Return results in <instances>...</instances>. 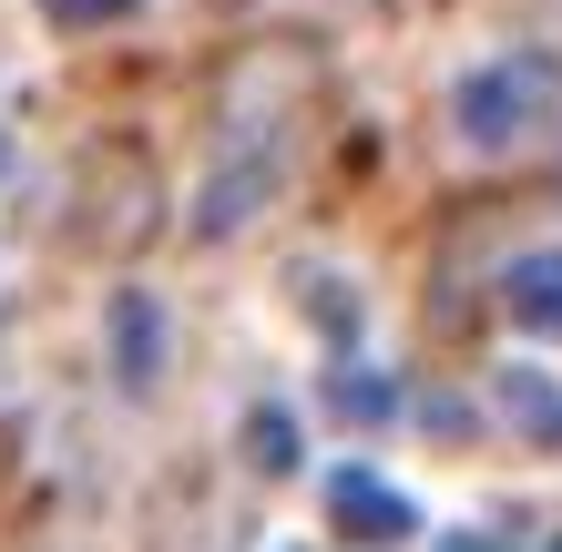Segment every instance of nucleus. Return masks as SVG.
Masks as SVG:
<instances>
[{
  "label": "nucleus",
  "mask_w": 562,
  "mask_h": 552,
  "mask_svg": "<svg viewBox=\"0 0 562 552\" xmlns=\"http://www.w3.org/2000/svg\"><path fill=\"white\" fill-rule=\"evenodd\" d=\"M502 409L521 419V430H562V399H552L532 369H512V379H502Z\"/></svg>",
  "instance_id": "423d86ee"
},
{
  "label": "nucleus",
  "mask_w": 562,
  "mask_h": 552,
  "mask_svg": "<svg viewBox=\"0 0 562 552\" xmlns=\"http://www.w3.org/2000/svg\"><path fill=\"white\" fill-rule=\"evenodd\" d=\"M123 11H144V0H42L52 31H103V21H123Z\"/></svg>",
  "instance_id": "6e6552de"
},
{
  "label": "nucleus",
  "mask_w": 562,
  "mask_h": 552,
  "mask_svg": "<svg viewBox=\"0 0 562 552\" xmlns=\"http://www.w3.org/2000/svg\"><path fill=\"white\" fill-rule=\"evenodd\" d=\"M327 511H338V532H358V542H409L419 532V511L389 492L379 471H338L327 481Z\"/></svg>",
  "instance_id": "f03ea898"
},
{
  "label": "nucleus",
  "mask_w": 562,
  "mask_h": 552,
  "mask_svg": "<svg viewBox=\"0 0 562 552\" xmlns=\"http://www.w3.org/2000/svg\"><path fill=\"white\" fill-rule=\"evenodd\" d=\"M502 307H512L532 338H562V246L512 256V267H502Z\"/></svg>",
  "instance_id": "7ed1b4c3"
},
{
  "label": "nucleus",
  "mask_w": 562,
  "mask_h": 552,
  "mask_svg": "<svg viewBox=\"0 0 562 552\" xmlns=\"http://www.w3.org/2000/svg\"><path fill=\"white\" fill-rule=\"evenodd\" d=\"M542 552H562V532H552V542H542Z\"/></svg>",
  "instance_id": "9d476101"
},
{
  "label": "nucleus",
  "mask_w": 562,
  "mask_h": 552,
  "mask_svg": "<svg viewBox=\"0 0 562 552\" xmlns=\"http://www.w3.org/2000/svg\"><path fill=\"white\" fill-rule=\"evenodd\" d=\"M552 113H562V61H552V52H502V61H481V72L460 82V103H450V123H460V144H471V154L532 144Z\"/></svg>",
  "instance_id": "f257e3e1"
},
{
  "label": "nucleus",
  "mask_w": 562,
  "mask_h": 552,
  "mask_svg": "<svg viewBox=\"0 0 562 552\" xmlns=\"http://www.w3.org/2000/svg\"><path fill=\"white\" fill-rule=\"evenodd\" d=\"M246 461L267 471V481L296 471V419H286V409H256V419H246Z\"/></svg>",
  "instance_id": "39448f33"
},
{
  "label": "nucleus",
  "mask_w": 562,
  "mask_h": 552,
  "mask_svg": "<svg viewBox=\"0 0 562 552\" xmlns=\"http://www.w3.org/2000/svg\"><path fill=\"white\" fill-rule=\"evenodd\" d=\"M440 552H502L491 532H440Z\"/></svg>",
  "instance_id": "1a4fd4ad"
},
{
  "label": "nucleus",
  "mask_w": 562,
  "mask_h": 552,
  "mask_svg": "<svg viewBox=\"0 0 562 552\" xmlns=\"http://www.w3.org/2000/svg\"><path fill=\"white\" fill-rule=\"evenodd\" d=\"M113 338H123V388H154V369H164V317H154V297L144 286H123L113 297Z\"/></svg>",
  "instance_id": "20e7f679"
},
{
  "label": "nucleus",
  "mask_w": 562,
  "mask_h": 552,
  "mask_svg": "<svg viewBox=\"0 0 562 552\" xmlns=\"http://www.w3.org/2000/svg\"><path fill=\"white\" fill-rule=\"evenodd\" d=\"M327 409H338V419H389V388L358 379V369H338V379H327Z\"/></svg>",
  "instance_id": "0eeeda50"
}]
</instances>
